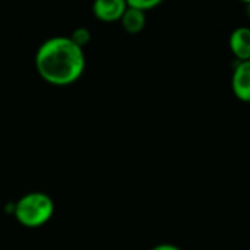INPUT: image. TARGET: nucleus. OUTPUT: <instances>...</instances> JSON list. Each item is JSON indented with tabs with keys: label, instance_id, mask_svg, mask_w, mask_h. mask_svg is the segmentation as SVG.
Wrapping results in <instances>:
<instances>
[{
	"label": "nucleus",
	"instance_id": "1",
	"mask_svg": "<svg viewBox=\"0 0 250 250\" xmlns=\"http://www.w3.org/2000/svg\"><path fill=\"white\" fill-rule=\"evenodd\" d=\"M35 69L40 78L53 86H69L85 72V51L67 35L45 40L35 53Z\"/></svg>",
	"mask_w": 250,
	"mask_h": 250
},
{
	"label": "nucleus",
	"instance_id": "2",
	"mask_svg": "<svg viewBox=\"0 0 250 250\" xmlns=\"http://www.w3.org/2000/svg\"><path fill=\"white\" fill-rule=\"evenodd\" d=\"M12 214L22 227L40 229L51 220L54 214V201L44 192H29L15 202Z\"/></svg>",
	"mask_w": 250,
	"mask_h": 250
},
{
	"label": "nucleus",
	"instance_id": "3",
	"mask_svg": "<svg viewBox=\"0 0 250 250\" xmlns=\"http://www.w3.org/2000/svg\"><path fill=\"white\" fill-rule=\"evenodd\" d=\"M231 91L243 103H250V60L237 62L231 75Z\"/></svg>",
	"mask_w": 250,
	"mask_h": 250
},
{
	"label": "nucleus",
	"instance_id": "4",
	"mask_svg": "<svg viewBox=\"0 0 250 250\" xmlns=\"http://www.w3.org/2000/svg\"><path fill=\"white\" fill-rule=\"evenodd\" d=\"M127 1L125 0H97L92 4V15L101 22H117L122 19Z\"/></svg>",
	"mask_w": 250,
	"mask_h": 250
},
{
	"label": "nucleus",
	"instance_id": "5",
	"mask_svg": "<svg viewBox=\"0 0 250 250\" xmlns=\"http://www.w3.org/2000/svg\"><path fill=\"white\" fill-rule=\"evenodd\" d=\"M229 47L237 62L250 60V26H239L229 37Z\"/></svg>",
	"mask_w": 250,
	"mask_h": 250
},
{
	"label": "nucleus",
	"instance_id": "6",
	"mask_svg": "<svg viewBox=\"0 0 250 250\" xmlns=\"http://www.w3.org/2000/svg\"><path fill=\"white\" fill-rule=\"evenodd\" d=\"M122 28L127 32V34H139L141 31H144L145 25H146V13L141 12L135 7H130L127 4L122 19H120Z\"/></svg>",
	"mask_w": 250,
	"mask_h": 250
},
{
	"label": "nucleus",
	"instance_id": "7",
	"mask_svg": "<svg viewBox=\"0 0 250 250\" xmlns=\"http://www.w3.org/2000/svg\"><path fill=\"white\" fill-rule=\"evenodd\" d=\"M69 38L72 40L73 44H76L79 48L83 50L91 42V31L85 26H79V28L73 29V32L69 35Z\"/></svg>",
	"mask_w": 250,
	"mask_h": 250
},
{
	"label": "nucleus",
	"instance_id": "8",
	"mask_svg": "<svg viewBox=\"0 0 250 250\" xmlns=\"http://www.w3.org/2000/svg\"><path fill=\"white\" fill-rule=\"evenodd\" d=\"M127 4L130 7H135V9L146 13L148 10H152L157 6H160L161 4V0H129Z\"/></svg>",
	"mask_w": 250,
	"mask_h": 250
},
{
	"label": "nucleus",
	"instance_id": "9",
	"mask_svg": "<svg viewBox=\"0 0 250 250\" xmlns=\"http://www.w3.org/2000/svg\"><path fill=\"white\" fill-rule=\"evenodd\" d=\"M151 250H183L180 246L171 245V243H160L157 246H154Z\"/></svg>",
	"mask_w": 250,
	"mask_h": 250
},
{
	"label": "nucleus",
	"instance_id": "10",
	"mask_svg": "<svg viewBox=\"0 0 250 250\" xmlns=\"http://www.w3.org/2000/svg\"><path fill=\"white\" fill-rule=\"evenodd\" d=\"M246 15L250 18V1L249 3H246Z\"/></svg>",
	"mask_w": 250,
	"mask_h": 250
}]
</instances>
